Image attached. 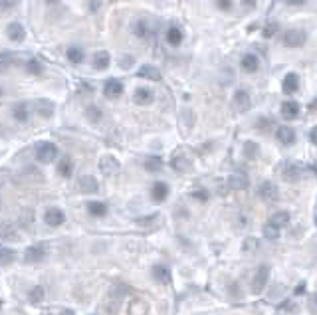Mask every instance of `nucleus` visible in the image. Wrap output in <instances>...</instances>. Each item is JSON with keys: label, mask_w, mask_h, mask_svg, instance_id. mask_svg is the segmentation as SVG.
<instances>
[{"label": "nucleus", "mask_w": 317, "mask_h": 315, "mask_svg": "<svg viewBox=\"0 0 317 315\" xmlns=\"http://www.w3.org/2000/svg\"><path fill=\"white\" fill-rule=\"evenodd\" d=\"M58 157V147L52 141H40L36 145V161L42 165H50L52 161H56Z\"/></svg>", "instance_id": "nucleus-1"}, {"label": "nucleus", "mask_w": 317, "mask_h": 315, "mask_svg": "<svg viewBox=\"0 0 317 315\" xmlns=\"http://www.w3.org/2000/svg\"><path fill=\"white\" fill-rule=\"evenodd\" d=\"M268 280H270V266H260L256 270L254 280H252V293L254 295H260L264 291V288H266Z\"/></svg>", "instance_id": "nucleus-2"}, {"label": "nucleus", "mask_w": 317, "mask_h": 315, "mask_svg": "<svg viewBox=\"0 0 317 315\" xmlns=\"http://www.w3.org/2000/svg\"><path fill=\"white\" fill-rule=\"evenodd\" d=\"M119 169H121V165H119V161L115 159L113 155H105V157L99 159V171L105 177H115L119 173Z\"/></svg>", "instance_id": "nucleus-3"}, {"label": "nucleus", "mask_w": 317, "mask_h": 315, "mask_svg": "<svg viewBox=\"0 0 317 315\" xmlns=\"http://www.w3.org/2000/svg\"><path fill=\"white\" fill-rule=\"evenodd\" d=\"M48 256V248L46 244H36V246H30L24 254V260L28 262V264H40V262H44Z\"/></svg>", "instance_id": "nucleus-4"}, {"label": "nucleus", "mask_w": 317, "mask_h": 315, "mask_svg": "<svg viewBox=\"0 0 317 315\" xmlns=\"http://www.w3.org/2000/svg\"><path fill=\"white\" fill-rule=\"evenodd\" d=\"M103 95L107 99H117L123 95V83L121 79H115V78H109L107 81L103 83Z\"/></svg>", "instance_id": "nucleus-5"}, {"label": "nucleus", "mask_w": 317, "mask_h": 315, "mask_svg": "<svg viewBox=\"0 0 317 315\" xmlns=\"http://www.w3.org/2000/svg\"><path fill=\"white\" fill-rule=\"evenodd\" d=\"M4 34H6V38H8L10 42H14V44H22V42L26 40V28H24L20 22H10V24L6 26Z\"/></svg>", "instance_id": "nucleus-6"}, {"label": "nucleus", "mask_w": 317, "mask_h": 315, "mask_svg": "<svg viewBox=\"0 0 317 315\" xmlns=\"http://www.w3.org/2000/svg\"><path fill=\"white\" fill-rule=\"evenodd\" d=\"M307 40V34L303 30H288L284 34V46L288 48H301Z\"/></svg>", "instance_id": "nucleus-7"}, {"label": "nucleus", "mask_w": 317, "mask_h": 315, "mask_svg": "<svg viewBox=\"0 0 317 315\" xmlns=\"http://www.w3.org/2000/svg\"><path fill=\"white\" fill-rule=\"evenodd\" d=\"M34 111H36L38 117L50 119L52 115H54V111H56V105L52 103L50 99H36L34 101Z\"/></svg>", "instance_id": "nucleus-8"}, {"label": "nucleus", "mask_w": 317, "mask_h": 315, "mask_svg": "<svg viewBox=\"0 0 317 315\" xmlns=\"http://www.w3.org/2000/svg\"><path fill=\"white\" fill-rule=\"evenodd\" d=\"M44 220H46L48 226L58 228V226H62L66 222V214H64V210H60V208H48L46 214H44Z\"/></svg>", "instance_id": "nucleus-9"}, {"label": "nucleus", "mask_w": 317, "mask_h": 315, "mask_svg": "<svg viewBox=\"0 0 317 315\" xmlns=\"http://www.w3.org/2000/svg\"><path fill=\"white\" fill-rule=\"evenodd\" d=\"M78 188H79L83 194H93V192H97L99 184H97V179H95V177L83 175V177H79V181H78Z\"/></svg>", "instance_id": "nucleus-10"}, {"label": "nucleus", "mask_w": 317, "mask_h": 315, "mask_svg": "<svg viewBox=\"0 0 317 315\" xmlns=\"http://www.w3.org/2000/svg\"><path fill=\"white\" fill-rule=\"evenodd\" d=\"M258 194H260L264 200H266V202H274V200L278 198V188H276L274 183L264 181V183L260 184V188H258Z\"/></svg>", "instance_id": "nucleus-11"}, {"label": "nucleus", "mask_w": 317, "mask_h": 315, "mask_svg": "<svg viewBox=\"0 0 317 315\" xmlns=\"http://www.w3.org/2000/svg\"><path fill=\"white\" fill-rule=\"evenodd\" d=\"M66 58H68V62H70V64L79 66V64H83V62H85V50H83V48H79V46H70V48L66 50Z\"/></svg>", "instance_id": "nucleus-12"}, {"label": "nucleus", "mask_w": 317, "mask_h": 315, "mask_svg": "<svg viewBox=\"0 0 317 315\" xmlns=\"http://www.w3.org/2000/svg\"><path fill=\"white\" fill-rule=\"evenodd\" d=\"M167 196H169V184L163 181H157L151 188V198L155 202H163V200H167Z\"/></svg>", "instance_id": "nucleus-13"}, {"label": "nucleus", "mask_w": 317, "mask_h": 315, "mask_svg": "<svg viewBox=\"0 0 317 315\" xmlns=\"http://www.w3.org/2000/svg\"><path fill=\"white\" fill-rule=\"evenodd\" d=\"M232 101H234V109H236L238 113L248 111V109H250V105H252V103H250V95H248L246 91H242V89H240V91H236V95H234V99H232Z\"/></svg>", "instance_id": "nucleus-14"}, {"label": "nucleus", "mask_w": 317, "mask_h": 315, "mask_svg": "<svg viewBox=\"0 0 317 315\" xmlns=\"http://www.w3.org/2000/svg\"><path fill=\"white\" fill-rule=\"evenodd\" d=\"M153 99H155V95L149 87H137L133 93V101L137 105H149V103H153Z\"/></svg>", "instance_id": "nucleus-15"}, {"label": "nucleus", "mask_w": 317, "mask_h": 315, "mask_svg": "<svg viewBox=\"0 0 317 315\" xmlns=\"http://www.w3.org/2000/svg\"><path fill=\"white\" fill-rule=\"evenodd\" d=\"M301 177H303V169H301L299 165H295V163H288V165H286V169H284V179H286L288 183H297Z\"/></svg>", "instance_id": "nucleus-16"}, {"label": "nucleus", "mask_w": 317, "mask_h": 315, "mask_svg": "<svg viewBox=\"0 0 317 315\" xmlns=\"http://www.w3.org/2000/svg\"><path fill=\"white\" fill-rule=\"evenodd\" d=\"M0 238L2 240H10V242H18L20 240V232L14 224L6 222V224H0Z\"/></svg>", "instance_id": "nucleus-17"}, {"label": "nucleus", "mask_w": 317, "mask_h": 315, "mask_svg": "<svg viewBox=\"0 0 317 315\" xmlns=\"http://www.w3.org/2000/svg\"><path fill=\"white\" fill-rule=\"evenodd\" d=\"M137 76L143 78V79H151V81H161V72H158L155 66H151V64L141 66L139 72H137Z\"/></svg>", "instance_id": "nucleus-18"}, {"label": "nucleus", "mask_w": 317, "mask_h": 315, "mask_svg": "<svg viewBox=\"0 0 317 315\" xmlns=\"http://www.w3.org/2000/svg\"><path fill=\"white\" fill-rule=\"evenodd\" d=\"M109 64H111L109 52H105V50L95 52V56H93V68H95V70H107Z\"/></svg>", "instance_id": "nucleus-19"}, {"label": "nucleus", "mask_w": 317, "mask_h": 315, "mask_svg": "<svg viewBox=\"0 0 317 315\" xmlns=\"http://www.w3.org/2000/svg\"><path fill=\"white\" fill-rule=\"evenodd\" d=\"M190 159L185 155V153H177L175 157H173V169L175 171H179V173H186V171H190Z\"/></svg>", "instance_id": "nucleus-20"}, {"label": "nucleus", "mask_w": 317, "mask_h": 315, "mask_svg": "<svg viewBox=\"0 0 317 315\" xmlns=\"http://www.w3.org/2000/svg\"><path fill=\"white\" fill-rule=\"evenodd\" d=\"M87 212L95 218H101V216L107 214V204L99 202V200H91V202H87Z\"/></svg>", "instance_id": "nucleus-21"}, {"label": "nucleus", "mask_w": 317, "mask_h": 315, "mask_svg": "<svg viewBox=\"0 0 317 315\" xmlns=\"http://www.w3.org/2000/svg\"><path fill=\"white\" fill-rule=\"evenodd\" d=\"M153 278H155L158 284H169V282H171V272H169L167 266L157 264V266H153Z\"/></svg>", "instance_id": "nucleus-22"}, {"label": "nucleus", "mask_w": 317, "mask_h": 315, "mask_svg": "<svg viewBox=\"0 0 317 315\" xmlns=\"http://www.w3.org/2000/svg\"><path fill=\"white\" fill-rule=\"evenodd\" d=\"M165 38H167V44H169V46L177 48V46L183 44V38H185V36H183V30H181V28L171 26V28L167 30V36H165Z\"/></svg>", "instance_id": "nucleus-23"}, {"label": "nucleus", "mask_w": 317, "mask_h": 315, "mask_svg": "<svg viewBox=\"0 0 317 315\" xmlns=\"http://www.w3.org/2000/svg\"><path fill=\"white\" fill-rule=\"evenodd\" d=\"M276 137L282 145H291L295 141V131L291 127H280V129H276Z\"/></svg>", "instance_id": "nucleus-24"}, {"label": "nucleus", "mask_w": 317, "mask_h": 315, "mask_svg": "<svg viewBox=\"0 0 317 315\" xmlns=\"http://www.w3.org/2000/svg\"><path fill=\"white\" fill-rule=\"evenodd\" d=\"M228 186L232 190H244V188H248V177L242 173H236V175L228 177Z\"/></svg>", "instance_id": "nucleus-25"}, {"label": "nucleus", "mask_w": 317, "mask_h": 315, "mask_svg": "<svg viewBox=\"0 0 317 315\" xmlns=\"http://www.w3.org/2000/svg\"><path fill=\"white\" fill-rule=\"evenodd\" d=\"M282 115H284V119H295L299 115V105L295 101H284L282 103Z\"/></svg>", "instance_id": "nucleus-26"}, {"label": "nucleus", "mask_w": 317, "mask_h": 315, "mask_svg": "<svg viewBox=\"0 0 317 315\" xmlns=\"http://www.w3.org/2000/svg\"><path fill=\"white\" fill-rule=\"evenodd\" d=\"M12 115L18 123H26L30 119V111H28V105L26 103H16L14 109H12Z\"/></svg>", "instance_id": "nucleus-27"}, {"label": "nucleus", "mask_w": 317, "mask_h": 315, "mask_svg": "<svg viewBox=\"0 0 317 315\" xmlns=\"http://www.w3.org/2000/svg\"><path fill=\"white\" fill-rule=\"evenodd\" d=\"M299 79H297V76L295 74H288L286 78H284V85H282V89H284V93H288V95H291V93H295L297 91V83Z\"/></svg>", "instance_id": "nucleus-28"}, {"label": "nucleus", "mask_w": 317, "mask_h": 315, "mask_svg": "<svg viewBox=\"0 0 317 315\" xmlns=\"http://www.w3.org/2000/svg\"><path fill=\"white\" fill-rule=\"evenodd\" d=\"M149 305L143 299H133L129 305V315H147Z\"/></svg>", "instance_id": "nucleus-29"}, {"label": "nucleus", "mask_w": 317, "mask_h": 315, "mask_svg": "<svg viewBox=\"0 0 317 315\" xmlns=\"http://www.w3.org/2000/svg\"><path fill=\"white\" fill-rule=\"evenodd\" d=\"M58 173H60V177H64V179H70L72 177V173H74V163H72V159H62L60 161V165H58Z\"/></svg>", "instance_id": "nucleus-30"}, {"label": "nucleus", "mask_w": 317, "mask_h": 315, "mask_svg": "<svg viewBox=\"0 0 317 315\" xmlns=\"http://www.w3.org/2000/svg\"><path fill=\"white\" fill-rule=\"evenodd\" d=\"M242 68H244V72L254 74V72L258 70V58H256L254 54H246V56L242 58Z\"/></svg>", "instance_id": "nucleus-31"}, {"label": "nucleus", "mask_w": 317, "mask_h": 315, "mask_svg": "<svg viewBox=\"0 0 317 315\" xmlns=\"http://www.w3.org/2000/svg\"><path fill=\"white\" fill-rule=\"evenodd\" d=\"M145 169L149 173H158L163 169V161L158 159V157H147V159H145Z\"/></svg>", "instance_id": "nucleus-32"}, {"label": "nucleus", "mask_w": 317, "mask_h": 315, "mask_svg": "<svg viewBox=\"0 0 317 315\" xmlns=\"http://www.w3.org/2000/svg\"><path fill=\"white\" fill-rule=\"evenodd\" d=\"M14 64V54H10V52H2L0 54V74H4L6 70H10Z\"/></svg>", "instance_id": "nucleus-33"}, {"label": "nucleus", "mask_w": 317, "mask_h": 315, "mask_svg": "<svg viewBox=\"0 0 317 315\" xmlns=\"http://www.w3.org/2000/svg\"><path fill=\"white\" fill-rule=\"evenodd\" d=\"M101 109L97 107V105H87L85 107V117H87V121H91V123H99L101 121Z\"/></svg>", "instance_id": "nucleus-34"}, {"label": "nucleus", "mask_w": 317, "mask_h": 315, "mask_svg": "<svg viewBox=\"0 0 317 315\" xmlns=\"http://www.w3.org/2000/svg\"><path fill=\"white\" fill-rule=\"evenodd\" d=\"M14 258H16V254H14L10 248L0 246V266H8V264H12Z\"/></svg>", "instance_id": "nucleus-35"}, {"label": "nucleus", "mask_w": 317, "mask_h": 315, "mask_svg": "<svg viewBox=\"0 0 317 315\" xmlns=\"http://www.w3.org/2000/svg\"><path fill=\"white\" fill-rule=\"evenodd\" d=\"M133 34H135L137 38L145 40V38L149 36V26H147V20H137V22L133 24Z\"/></svg>", "instance_id": "nucleus-36"}, {"label": "nucleus", "mask_w": 317, "mask_h": 315, "mask_svg": "<svg viewBox=\"0 0 317 315\" xmlns=\"http://www.w3.org/2000/svg\"><path fill=\"white\" fill-rule=\"evenodd\" d=\"M270 222L274 224V226H278V228H282V226H286L288 222H290V214L286 212V210H282V212H276L272 218H270Z\"/></svg>", "instance_id": "nucleus-37"}, {"label": "nucleus", "mask_w": 317, "mask_h": 315, "mask_svg": "<svg viewBox=\"0 0 317 315\" xmlns=\"http://www.w3.org/2000/svg\"><path fill=\"white\" fill-rule=\"evenodd\" d=\"M26 72H28V74H32V76H40V74L44 72V66H42V62H40V60L32 58V60H28V64H26Z\"/></svg>", "instance_id": "nucleus-38"}, {"label": "nucleus", "mask_w": 317, "mask_h": 315, "mask_svg": "<svg viewBox=\"0 0 317 315\" xmlns=\"http://www.w3.org/2000/svg\"><path fill=\"white\" fill-rule=\"evenodd\" d=\"M272 127H274V121L268 119V117H260L258 123H256V129H258L260 133H270Z\"/></svg>", "instance_id": "nucleus-39"}, {"label": "nucleus", "mask_w": 317, "mask_h": 315, "mask_svg": "<svg viewBox=\"0 0 317 315\" xmlns=\"http://www.w3.org/2000/svg\"><path fill=\"white\" fill-rule=\"evenodd\" d=\"M264 236H266L268 240H276V238L280 236V228H278V226H274L272 222H268L266 226H264Z\"/></svg>", "instance_id": "nucleus-40"}, {"label": "nucleus", "mask_w": 317, "mask_h": 315, "mask_svg": "<svg viewBox=\"0 0 317 315\" xmlns=\"http://www.w3.org/2000/svg\"><path fill=\"white\" fill-rule=\"evenodd\" d=\"M28 295H30V301H32V303H40V301L44 299V288H42V286H36V288L30 289Z\"/></svg>", "instance_id": "nucleus-41"}, {"label": "nucleus", "mask_w": 317, "mask_h": 315, "mask_svg": "<svg viewBox=\"0 0 317 315\" xmlns=\"http://www.w3.org/2000/svg\"><path fill=\"white\" fill-rule=\"evenodd\" d=\"M244 155L248 157V159H256V157H258V145L252 143V141H248L244 145Z\"/></svg>", "instance_id": "nucleus-42"}, {"label": "nucleus", "mask_w": 317, "mask_h": 315, "mask_svg": "<svg viewBox=\"0 0 317 315\" xmlns=\"http://www.w3.org/2000/svg\"><path fill=\"white\" fill-rule=\"evenodd\" d=\"M135 222H137L139 226H153V224L158 222V214H149L147 218H137Z\"/></svg>", "instance_id": "nucleus-43"}, {"label": "nucleus", "mask_w": 317, "mask_h": 315, "mask_svg": "<svg viewBox=\"0 0 317 315\" xmlns=\"http://www.w3.org/2000/svg\"><path fill=\"white\" fill-rule=\"evenodd\" d=\"M276 32H278V24H276V22H270V24H266V26H264V30H262L264 38H272V36H274Z\"/></svg>", "instance_id": "nucleus-44"}, {"label": "nucleus", "mask_w": 317, "mask_h": 315, "mask_svg": "<svg viewBox=\"0 0 317 315\" xmlns=\"http://www.w3.org/2000/svg\"><path fill=\"white\" fill-rule=\"evenodd\" d=\"M192 198H196L200 202H206L208 200V190L206 188H196V190H192Z\"/></svg>", "instance_id": "nucleus-45"}, {"label": "nucleus", "mask_w": 317, "mask_h": 315, "mask_svg": "<svg viewBox=\"0 0 317 315\" xmlns=\"http://www.w3.org/2000/svg\"><path fill=\"white\" fill-rule=\"evenodd\" d=\"M256 248H258V240H256V238H246V240H244V250H246V252H248V250L254 252Z\"/></svg>", "instance_id": "nucleus-46"}, {"label": "nucleus", "mask_w": 317, "mask_h": 315, "mask_svg": "<svg viewBox=\"0 0 317 315\" xmlns=\"http://www.w3.org/2000/svg\"><path fill=\"white\" fill-rule=\"evenodd\" d=\"M44 315H74V311L72 309H50Z\"/></svg>", "instance_id": "nucleus-47"}, {"label": "nucleus", "mask_w": 317, "mask_h": 315, "mask_svg": "<svg viewBox=\"0 0 317 315\" xmlns=\"http://www.w3.org/2000/svg\"><path fill=\"white\" fill-rule=\"evenodd\" d=\"M16 6H18V0H4V10L6 12H12Z\"/></svg>", "instance_id": "nucleus-48"}, {"label": "nucleus", "mask_w": 317, "mask_h": 315, "mask_svg": "<svg viewBox=\"0 0 317 315\" xmlns=\"http://www.w3.org/2000/svg\"><path fill=\"white\" fill-rule=\"evenodd\" d=\"M216 4H218L220 10H230L232 8V0H218Z\"/></svg>", "instance_id": "nucleus-49"}, {"label": "nucleus", "mask_w": 317, "mask_h": 315, "mask_svg": "<svg viewBox=\"0 0 317 315\" xmlns=\"http://www.w3.org/2000/svg\"><path fill=\"white\" fill-rule=\"evenodd\" d=\"M282 309H288L290 313H295V311H297V305H293L291 301H286V303L282 305Z\"/></svg>", "instance_id": "nucleus-50"}, {"label": "nucleus", "mask_w": 317, "mask_h": 315, "mask_svg": "<svg viewBox=\"0 0 317 315\" xmlns=\"http://www.w3.org/2000/svg\"><path fill=\"white\" fill-rule=\"evenodd\" d=\"M309 141H311L313 145H317V125H315V127L309 131Z\"/></svg>", "instance_id": "nucleus-51"}, {"label": "nucleus", "mask_w": 317, "mask_h": 315, "mask_svg": "<svg viewBox=\"0 0 317 315\" xmlns=\"http://www.w3.org/2000/svg\"><path fill=\"white\" fill-rule=\"evenodd\" d=\"M242 4H244L246 8H254V6H256V0H242Z\"/></svg>", "instance_id": "nucleus-52"}, {"label": "nucleus", "mask_w": 317, "mask_h": 315, "mask_svg": "<svg viewBox=\"0 0 317 315\" xmlns=\"http://www.w3.org/2000/svg\"><path fill=\"white\" fill-rule=\"evenodd\" d=\"M286 2H288V4H293V6H299V4L305 2V0H286Z\"/></svg>", "instance_id": "nucleus-53"}, {"label": "nucleus", "mask_w": 317, "mask_h": 315, "mask_svg": "<svg viewBox=\"0 0 317 315\" xmlns=\"http://www.w3.org/2000/svg\"><path fill=\"white\" fill-rule=\"evenodd\" d=\"M309 111H317V97H315V99L309 103Z\"/></svg>", "instance_id": "nucleus-54"}, {"label": "nucleus", "mask_w": 317, "mask_h": 315, "mask_svg": "<svg viewBox=\"0 0 317 315\" xmlns=\"http://www.w3.org/2000/svg\"><path fill=\"white\" fill-rule=\"evenodd\" d=\"M303 289H305V286H303V284H299V286H297V289H295V293L299 295V293H303Z\"/></svg>", "instance_id": "nucleus-55"}, {"label": "nucleus", "mask_w": 317, "mask_h": 315, "mask_svg": "<svg viewBox=\"0 0 317 315\" xmlns=\"http://www.w3.org/2000/svg\"><path fill=\"white\" fill-rule=\"evenodd\" d=\"M2 12H6L4 10V0H0V14H2Z\"/></svg>", "instance_id": "nucleus-56"}, {"label": "nucleus", "mask_w": 317, "mask_h": 315, "mask_svg": "<svg viewBox=\"0 0 317 315\" xmlns=\"http://www.w3.org/2000/svg\"><path fill=\"white\" fill-rule=\"evenodd\" d=\"M46 2H48V4H58L60 0H46Z\"/></svg>", "instance_id": "nucleus-57"}, {"label": "nucleus", "mask_w": 317, "mask_h": 315, "mask_svg": "<svg viewBox=\"0 0 317 315\" xmlns=\"http://www.w3.org/2000/svg\"><path fill=\"white\" fill-rule=\"evenodd\" d=\"M2 93H4V89H2V87H0V97H2Z\"/></svg>", "instance_id": "nucleus-58"}, {"label": "nucleus", "mask_w": 317, "mask_h": 315, "mask_svg": "<svg viewBox=\"0 0 317 315\" xmlns=\"http://www.w3.org/2000/svg\"><path fill=\"white\" fill-rule=\"evenodd\" d=\"M315 173H317V167H315Z\"/></svg>", "instance_id": "nucleus-59"}, {"label": "nucleus", "mask_w": 317, "mask_h": 315, "mask_svg": "<svg viewBox=\"0 0 317 315\" xmlns=\"http://www.w3.org/2000/svg\"><path fill=\"white\" fill-rule=\"evenodd\" d=\"M315 222H317V220H315Z\"/></svg>", "instance_id": "nucleus-60"}]
</instances>
